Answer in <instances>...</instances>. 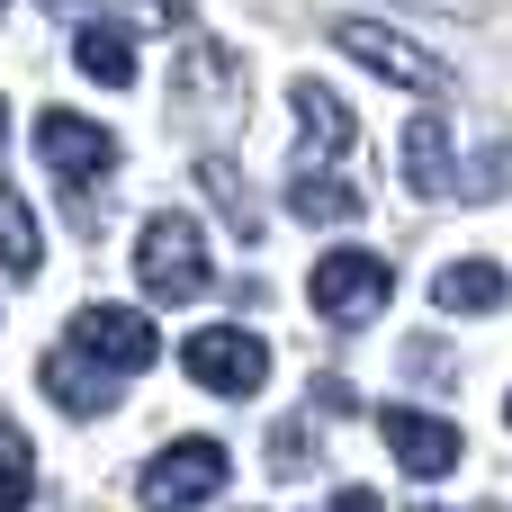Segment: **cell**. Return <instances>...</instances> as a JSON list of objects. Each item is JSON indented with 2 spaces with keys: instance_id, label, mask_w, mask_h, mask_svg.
Segmentation results:
<instances>
[{
  "instance_id": "cell-17",
  "label": "cell",
  "mask_w": 512,
  "mask_h": 512,
  "mask_svg": "<svg viewBox=\"0 0 512 512\" xmlns=\"http://www.w3.org/2000/svg\"><path fill=\"white\" fill-rule=\"evenodd\" d=\"M36 504V450H27V432L0 414V512H27Z\"/></svg>"
},
{
  "instance_id": "cell-9",
  "label": "cell",
  "mask_w": 512,
  "mask_h": 512,
  "mask_svg": "<svg viewBox=\"0 0 512 512\" xmlns=\"http://www.w3.org/2000/svg\"><path fill=\"white\" fill-rule=\"evenodd\" d=\"M288 108H297V171H324V162H342V153L360 144V117H351L324 81H297Z\"/></svg>"
},
{
  "instance_id": "cell-19",
  "label": "cell",
  "mask_w": 512,
  "mask_h": 512,
  "mask_svg": "<svg viewBox=\"0 0 512 512\" xmlns=\"http://www.w3.org/2000/svg\"><path fill=\"white\" fill-rule=\"evenodd\" d=\"M270 468H279V477H306V468H315V432H306V423H279V441H270Z\"/></svg>"
},
{
  "instance_id": "cell-7",
  "label": "cell",
  "mask_w": 512,
  "mask_h": 512,
  "mask_svg": "<svg viewBox=\"0 0 512 512\" xmlns=\"http://www.w3.org/2000/svg\"><path fill=\"white\" fill-rule=\"evenodd\" d=\"M72 351L99 360L108 378H135V369L162 360V333H153V315H135V306H81V315H72Z\"/></svg>"
},
{
  "instance_id": "cell-3",
  "label": "cell",
  "mask_w": 512,
  "mask_h": 512,
  "mask_svg": "<svg viewBox=\"0 0 512 512\" xmlns=\"http://www.w3.org/2000/svg\"><path fill=\"white\" fill-rule=\"evenodd\" d=\"M333 45H342L351 63H369L378 81H396V90H423V99H441V90L459 81L441 54H423L414 36H396V27H378V18H333Z\"/></svg>"
},
{
  "instance_id": "cell-16",
  "label": "cell",
  "mask_w": 512,
  "mask_h": 512,
  "mask_svg": "<svg viewBox=\"0 0 512 512\" xmlns=\"http://www.w3.org/2000/svg\"><path fill=\"white\" fill-rule=\"evenodd\" d=\"M288 207H297L306 225H351V216H360V189H351V180H324V171H297V180H288Z\"/></svg>"
},
{
  "instance_id": "cell-22",
  "label": "cell",
  "mask_w": 512,
  "mask_h": 512,
  "mask_svg": "<svg viewBox=\"0 0 512 512\" xmlns=\"http://www.w3.org/2000/svg\"><path fill=\"white\" fill-rule=\"evenodd\" d=\"M54 9H63V18H72V27H81V18H90V0H54Z\"/></svg>"
},
{
  "instance_id": "cell-12",
  "label": "cell",
  "mask_w": 512,
  "mask_h": 512,
  "mask_svg": "<svg viewBox=\"0 0 512 512\" xmlns=\"http://www.w3.org/2000/svg\"><path fill=\"white\" fill-rule=\"evenodd\" d=\"M234 90H243V63L216 54V45H189L180 54V99L207 108V117H234Z\"/></svg>"
},
{
  "instance_id": "cell-24",
  "label": "cell",
  "mask_w": 512,
  "mask_h": 512,
  "mask_svg": "<svg viewBox=\"0 0 512 512\" xmlns=\"http://www.w3.org/2000/svg\"><path fill=\"white\" fill-rule=\"evenodd\" d=\"M504 414H512V396H504Z\"/></svg>"
},
{
  "instance_id": "cell-11",
  "label": "cell",
  "mask_w": 512,
  "mask_h": 512,
  "mask_svg": "<svg viewBox=\"0 0 512 512\" xmlns=\"http://www.w3.org/2000/svg\"><path fill=\"white\" fill-rule=\"evenodd\" d=\"M45 396H54L63 414H108V405H117V378H108L99 360H81V351L63 342V351L45 360Z\"/></svg>"
},
{
  "instance_id": "cell-13",
  "label": "cell",
  "mask_w": 512,
  "mask_h": 512,
  "mask_svg": "<svg viewBox=\"0 0 512 512\" xmlns=\"http://www.w3.org/2000/svg\"><path fill=\"white\" fill-rule=\"evenodd\" d=\"M504 297H512V279L495 261H450V270L432 279V306H441V315H495Z\"/></svg>"
},
{
  "instance_id": "cell-10",
  "label": "cell",
  "mask_w": 512,
  "mask_h": 512,
  "mask_svg": "<svg viewBox=\"0 0 512 512\" xmlns=\"http://www.w3.org/2000/svg\"><path fill=\"white\" fill-rule=\"evenodd\" d=\"M378 432H387V450L405 459V477H450V468H459V432H450L441 414H414V405H378Z\"/></svg>"
},
{
  "instance_id": "cell-6",
  "label": "cell",
  "mask_w": 512,
  "mask_h": 512,
  "mask_svg": "<svg viewBox=\"0 0 512 512\" xmlns=\"http://www.w3.org/2000/svg\"><path fill=\"white\" fill-rule=\"evenodd\" d=\"M180 369H189L207 396H261V378H270V342L243 333V324H207V333H189Z\"/></svg>"
},
{
  "instance_id": "cell-21",
  "label": "cell",
  "mask_w": 512,
  "mask_h": 512,
  "mask_svg": "<svg viewBox=\"0 0 512 512\" xmlns=\"http://www.w3.org/2000/svg\"><path fill=\"white\" fill-rule=\"evenodd\" d=\"M333 512H387V504H378L369 486H342V495H333Z\"/></svg>"
},
{
  "instance_id": "cell-14",
  "label": "cell",
  "mask_w": 512,
  "mask_h": 512,
  "mask_svg": "<svg viewBox=\"0 0 512 512\" xmlns=\"http://www.w3.org/2000/svg\"><path fill=\"white\" fill-rule=\"evenodd\" d=\"M72 63H81L90 81H108V90H126V81H135V45H126V27H99V18H81Z\"/></svg>"
},
{
  "instance_id": "cell-2",
  "label": "cell",
  "mask_w": 512,
  "mask_h": 512,
  "mask_svg": "<svg viewBox=\"0 0 512 512\" xmlns=\"http://www.w3.org/2000/svg\"><path fill=\"white\" fill-rule=\"evenodd\" d=\"M135 279H144V297H162V306L207 297V288H216V261H207L198 216H153V225L135 234Z\"/></svg>"
},
{
  "instance_id": "cell-5",
  "label": "cell",
  "mask_w": 512,
  "mask_h": 512,
  "mask_svg": "<svg viewBox=\"0 0 512 512\" xmlns=\"http://www.w3.org/2000/svg\"><path fill=\"white\" fill-rule=\"evenodd\" d=\"M225 477H234V459H225V441H171L153 468H144V512H198L225 495Z\"/></svg>"
},
{
  "instance_id": "cell-18",
  "label": "cell",
  "mask_w": 512,
  "mask_h": 512,
  "mask_svg": "<svg viewBox=\"0 0 512 512\" xmlns=\"http://www.w3.org/2000/svg\"><path fill=\"white\" fill-rule=\"evenodd\" d=\"M198 180H207V198H216V207L234 216V234H261V207L243 198V180H234L225 162H198Z\"/></svg>"
},
{
  "instance_id": "cell-15",
  "label": "cell",
  "mask_w": 512,
  "mask_h": 512,
  "mask_svg": "<svg viewBox=\"0 0 512 512\" xmlns=\"http://www.w3.org/2000/svg\"><path fill=\"white\" fill-rule=\"evenodd\" d=\"M0 270L9 279H36L45 270V243H36V207L18 189H0Z\"/></svg>"
},
{
  "instance_id": "cell-1",
  "label": "cell",
  "mask_w": 512,
  "mask_h": 512,
  "mask_svg": "<svg viewBox=\"0 0 512 512\" xmlns=\"http://www.w3.org/2000/svg\"><path fill=\"white\" fill-rule=\"evenodd\" d=\"M36 162L63 180L72 216L90 225V207H99V180L117 171V135H108V126H90V117H72V108H45V117H36Z\"/></svg>"
},
{
  "instance_id": "cell-20",
  "label": "cell",
  "mask_w": 512,
  "mask_h": 512,
  "mask_svg": "<svg viewBox=\"0 0 512 512\" xmlns=\"http://www.w3.org/2000/svg\"><path fill=\"white\" fill-rule=\"evenodd\" d=\"M126 18L162 27V36H189V0H126Z\"/></svg>"
},
{
  "instance_id": "cell-4",
  "label": "cell",
  "mask_w": 512,
  "mask_h": 512,
  "mask_svg": "<svg viewBox=\"0 0 512 512\" xmlns=\"http://www.w3.org/2000/svg\"><path fill=\"white\" fill-rule=\"evenodd\" d=\"M306 297H315V315L324 324H369V315H387V297H396V270L378 261V252H324L315 261V279H306Z\"/></svg>"
},
{
  "instance_id": "cell-8",
  "label": "cell",
  "mask_w": 512,
  "mask_h": 512,
  "mask_svg": "<svg viewBox=\"0 0 512 512\" xmlns=\"http://www.w3.org/2000/svg\"><path fill=\"white\" fill-rule=\"evenodd\" d=\"M396 162H405V189H414V198H459V153H450V108H441V99L405 117Z\"/></svg>"
},
{
  "instance_id": "cell-23",
  "label": "cell",
  "mask_w": 512,
  "mask_h": 512,
  "mask_svg": "<svg viewBox=\"0 0 512 512\" xmlns=\"http://www.w3.org/2000/svg\"><path fill=\"white\" fill-rule=\"evenodd\" d=\"M0 135H9V108H0Z\"/></svg>"
}]
</instances>
